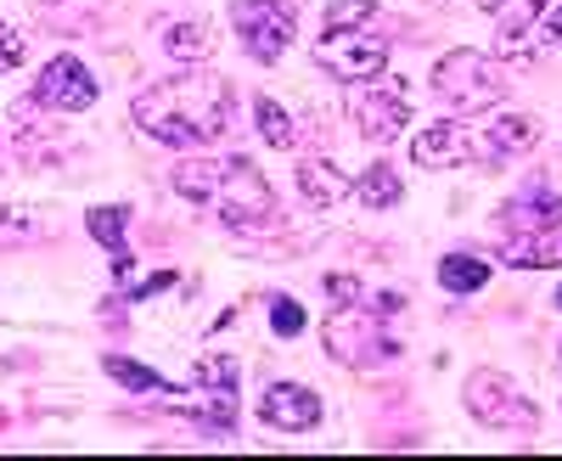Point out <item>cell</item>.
Masks as SVG:
<instances>
[{"mask_svg":"<svg viewBox=\"0 0 562 461\" xmlns=\"http://www.w3.org/2000/svg\"><path fill=\"white\" fill-rule=\"evenodd\" d=\"M540 45H546V52H562V7H557V18H546V29H540Z\"/></svg>","mask_w":562,"mask_h":461,"instance_id":"cell-27","label":"cell"},{"mask_svg":"<svg viewBox=\"0 0 562 461\" xmlns=\"http://www.w3.org/2000/svg\"><path fill=\"white\" fill-rule=\"evenodd\" d=\"M130 113L164 147H209V142L225 135L231 113H237V90L209 68H186L175 79L147 85Z\"/></svg>","mask_w":562,"mask_h":461,"instance_id":"cell-1","label":"cell"},{"mask_svg":"<svg viewBox=\"0 0 562 461\" xmlns=\"http://www.w3.org/2000/svg\"><path fill=\"white\" fill-rule=\"evenodd\" d=\"M175 192L214 209L231 231H276V192L254 158H186L175 164Z\"/></svg>","mask_w":562,"mask_h":461,"instance_id":"cell-2","label":"cell"},{"mask_svg":"<svg viewBox=\"0 0 562 461\" xmlns=\"http://www.w3.org/2000/svg\"><path fill=\"white\" fill-rule=\"evenodd\" d=\"M254 113H259V135H265L270 147H293V119L281 113L270 97H259V102H254Z\"/></svg>","mask_w":562,"mask_h":461,"instance_id":"cell-22","label":"cell"},{"mask_svg":"<svg viewBox=\"0 0 562 461\" xmlns=\"http://www.w3.org/2000/svg\"><path fill=\"white\" fill-rule=\"evenodd\" d=\"M434 90H439V102L456 108V113H490V108L506 102L512 79H506V68H501L495 57H484V52H450V57H439V68H434Z\"/></svg>","mask_w":562,"mask_h":461,"instance_id":"cell-3","label":"cell"},{"mask_svg":"<svg viewBox=\"0 0 562 461\" xmlns=\"http://www.w3.org/2000/svg\"><path fill=\"white\" fill-rule=\"evenodd\" d=\"M315 63L333 74V79H378L389 68V40L371 34V23H349V29H326L315 40Z\"/></svg>","mask_w":562,"mask_h":461,"instance_id":"cell-6","label":"cell"},{"mask_svg":"<svg viewBox=\"0 0 562 461\" xmlns=\"http://www.w3.org/2000/svg\"><path fill=\"white\" fill-rule=\"evenodd\" d=\"M124 225H130V209H124V203L90 209V237L108 248V265H113L119 282H130V265H135V254H130V243H124Z\"/></svg>","mask_w":562,"mask_h":461,"instance_id":"cell-14","label":"cell"},{"mask_svg":"<svg viewBox=\"0 0 562 461\" xmlns=\"http://www.w3.org/2000/svg\"><path fill=\"white\" fill-rule=\"evenodd\" d=\"M231 23H237L254 63H281V52L293 45L299 12H293V0H237V7H231Z\"/></svg>","mask_w":562,"mask_h":461,"instance_id":"cell-7","label":"cell"},{"mask_svg":"<svg viewBox=\"0 0 562 461\" xmlns=\"http://www.w3.org/2000/svg\"><path fill=\"white\" fill-rule=\"evenodd\" d=\"M479 7L501 23V45H524V34L540 23V12L551 0H479Z\"/></svg>","mask_w":562,"mask_h":461,"instance_id":"cell-16","label":"cell"},{"mask_svg":"<svg viewBox=\"0 0 562 461\" xmlns=\"http://www.w3.org/2000/svg\"><path fill=\"white\" fill-rule=\"evenodd\" d=\"M349 119L366 142H394V135L411 124V85L394 79V74H378V79H360L349 90Z\"/></svg>","mask_w":562,"mask_h":461,"instance_id":"cell-5","label":"cell"},{"mask_svg":"<svg viewBox=\"0 0 562 461\" xmlns=\"http://www.w3.org/2000/svg\"><path fill=\"white\" fill-rule=\"evenodd\" d=\"M355 198H360L371 214H383V209H394V203L405 198V187H400V175H394L389 164H371V169L355 180Z\"/></svg>","mask_w":562,"mask_h":461,"instance_id":"cell-17","label":"cell"},{"mask_svg":"<svg viewBox=\"0 0 562 461\" xmlns=\"http://www.w3.org/2000/svg\"><path fill=\"white\" fill-rule=\"evenodd\" d=\"M270 327L281 338H299L304 333V304L299 299H270Z\"/></svg>","mask_w":562,"mask_h":461,"instance_id":"cell-23","label":"cell"},{"mask_svg":"<svg viewBox=\"0 0 562 461\" xmlns=\"http://www.w3.org/2000/svg\"><path fill=\"white\" fill-rule=\"evenodd\" d=\"M411 158L422 169H461V164H473V153H467V130L461 124H428L411 142Z\"/></svg>","mask_w":562,"mask_h":461,"instance_id":"cell-13","label":"cell"},{"mask_svg":"<svg viewBox=\"0 0 562 461\" xmlns=\"http://www.w3.org/2000/svg\"><path fill=\"white\" fill-rule=\"evenodd\" d=\"M540 142V119L535 113H506L495 124H479L473 135H467V153H473V164H506L518 158Z\"/></svg>","mask_w":562,"mask_h":461,"instance_id":"cell-10","label":"cell"},{"mask_svg":"<svg viewBox=\"0 0 562 461\" xmlns=\"http://www.w3.org/2000/svg\"><path fill=\"white\" fill-rule=\"evenodd\" d=\"M326 299H338V304H360V282H355V276H326Z\"/></svg>","mask_w":562,"mask_h":461,"instance_id":"cell-26","label":"cell"},{"mask_svg":"<svg viewBox=\"0 0 562 461\" xmlns=\"http://www.w3.org/2000/svg\"><path fill=\"white\" fill-rule=\"evenodd\" d=\"M97 97H102V85L90 79V68L79 57H52L40 68V79H34V102L57 108V113H85Z\"/></svg>","mask_w":562,"mask_h":461,"instance_id":"cell-9","label":"cell"},{"mask_svg":"<svg viewBox=\"0 0 562 461\" xmlns=\"http://www.w3.org/2000/svg\"><path fill=\"white\" fill-rule=\"evenodd\" d=\"M102 372H108V378H119V383H124V389H135V394H180L169 378H158L153 366H140V360H130V355H108V360H102Z\"/></svg>","mask_w":562,"mask_h":461,"instance_id":"cell-18","label":"cell"},{"mask_svg":"<svg viewBox=\"0 0 562 461\" xmlns=\"http://www.w3.org/2000/svg\"><path fill=\"white\" fill-rule=\"evenodd\" d=\"M557 360H562V355H557Z\"/></svg>","mask_w":562,"mask_h":461,"instance_id":"cell-29","label":"cell"},{"mask_svg":"<svg viewBox=\"0 0 562 461\" xmlns=\"http://www.w3.org/2000/svg\"><path fill=\"white\" fill-rule=\"evenodd\" d=\"M439 282H445L450 293H479V288L490 282V265L473 259V254H450V259H439Z\"/></svg>","mask_w":562,"mask_h":461,"instance_id":"cell-20","label":"cell"},{"mask_svg":"<svg viewBox=\"0 0 562 461\" xmlns=\"http://www.w3.org/2000/svg\"><path fill=\"white\" fill-rule=\"evenodd\" d=\"M164 52H169V57H180V63H203V57L214 52V40H209V29H203L198 18H192V23H169Z\"/></svg>","mask_w":562,"mask_h":461,"instance_id":"cell-19","label":"cell"},{"mask_svg":"<svg viewBox=\"0 0 562 461\" xmlns=\"http://www.w3.org/2000/svg\"><path fill=\"white\" fill-rule=\"evenodd\" d=\"M259 417L281 434H304L321 423V394H310L304 383H270L259 400Z\"/></svg>","mask_w":562,"mask_h":461,"instance_id":"cell-11","label":"cell"},{"mask_svg":"<svg viewBox=\"0 0 562 461\" xmlns=\"http://www.w3.org/2000/svg\"><path fill=\"white\" fill-rule=\"evenodd\" d=\"M467 411H473L484 428H524L529 434L540 423V411L512 389L501 372H473V378H467Z\"/></svg>","mask_w":562,"mask_h":461,"instance_id":"cell-8","label":"cell"},{"mask_svg":"<svg viewBox=\"0 0 562 461\" xmlns=\"http://www.w3.org/2000/svg\"><path fill=\"white\" fill-rule=\"evenodd\" d=\"M23 57H29V40H23V29H7V23H0V74L23 68Z\"/></svg>","mask_w":562,"mask_h":461,"instance_id":"cell-25","label":"cell"},{"mask_svg":"<svg viewBox=\"0 0 562 461\" xmlns=\"http://www.w3.org/2000/svg\"><path fill=\"white\" fill-rule=\"evenodd\" d=\"M299 192L310 198V209H338L344 192H349V180L333 158H304L299 164Z\"/></svg>","mask_w":562,"mask_h":461,"instance_id":"cell-15","label":"cell"},{"mask_svg":"<svg viewBox=\"0 0 562 461\" xmlns=\"http://www.w3.org/2000/svg\"><path fill=\"white\" fill-rule=\"evenodd\" d=\"M512 237H535V231H557L562 225V198L546 192V180H535V187H524V198L506 203V220H501Z\"/></svg>","mask_w":562,"mask_h":461,"instance_id":"cell-12","label":"cell"},{"mask_svg":"<svg viewBox=\"0 0 562 461\" xmlns=\"http://www.w3.org/2000/svg\"><path fill=\"white\" fill-rule=\"evenodd\" d=\"M551 304H557V310H562V293H557V299H551Z\"/></svg>","mask_w":562,"mask_h":461,"instance_id":"cell-28","label":"cell"},{"mask_svg":"<svg viewBox=\"0 0 562 461\" xmlns=\"http://www.w3.org/2000/svg\"><path fill=\"white\" fill-rule=\"evenodd\" d=\"M192 383L209 389V394H237V360L231 355H203L192 366Z\"/></svg>","mask_w":562,"mask_h":461,"instance_id":"cell-21","label":"cell"},{"mask_svg":"<svg viewBox=\"0 0 562 461\" xmlns=\"http://www.w3.org/2000/svg\"><path fill=\"white\" fill-rule=\"evenodd\" d=\"M326 355L338 366H371V360H394L400 344L383 333V310L378 304H338V315L326 321Z\"/></svg>","mask_w":562,"mask_h":461,"instance_id":"cell-4","label":"cell"},{"mask_svg":"<svg viewBox=\"0 0 562 461\" xmlns=\"http://www.w3.org/2000/svg\"><path fill=\"white\" fill-rule=\"evenodd\" d=\"M371 23V0H326V29H349Z\"/></svg>","mask_w":562,"mask_h":461,"instance_id":"cell-24","label":"cell"}]
</instances>
